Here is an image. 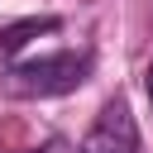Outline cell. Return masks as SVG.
<instances>
[{"label":"cell","instance_id":"6da1fadb","mask_svg":"<svg viewBox=\"0 0 153 153\" xmlns=\"http://www.w3.org/2000/svg\"><path fill=\"white\" fill-rule=\"evenodd\" d=\"M86 72H91L86 53H48V57L14 62L5 72V86L14 96H67L86 81Z\"/></svg>","mask_w":153,"mask_h":153},{"label":"cell","instance_id":"7a4b0ae2","mask_svg":"<svg viewBox=\"0 0 153 153\" xmlns=\"http://www.w3.org/2000/svg\"><path fill=\"white\" fill-rule=\"evenodd\" d=\"M76 153H139V129H134V115H129L124 96H115V100L100 105V115L86 129V139H81Z\"/></svg>","mask_w":153,"mask_h":153},{"label":"cell","instance_id":"3957f363","mask_svg":"<svg viewBox=\"0 0 153 153\" xmlns=\"http://www.w3.org/2000/svg\"><path fill=\"white\" fill-rule=\"evenodd\" d=\"M53 29H57V19H53V14H33V19H19V24H5V29H0V57H14L29 38L53 33Z\"/></svg>","mask_w":153,"mask_h":153},{"label":"cell","instance_id":"277c9868","mask_svg":"<svg viewBox=\"0 0 153 153\" xmlns=\"http://www.w3.org/2000/svg\"><path fill=\"white\" fill-rule=\"evenodd\" d=\"M143 86H148V100H153V67L143 72Z\"/></svg>","mask_w":153,"mask_h":153},{"label":"cell","instance_id":"5b68a950","mask_svg":"<svg viewBox=\"0 0 153 153\" xmlns=\"http://www.w3.org/2000/svg\"><path fill=\"white\" fill-rule=\"evenodd\" d=\"M24 153H43V148H24Z\"/></svg>","mask_w":153,"mask_h":153}]
</instances>
